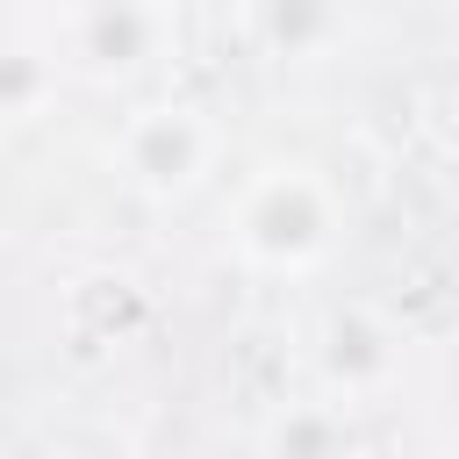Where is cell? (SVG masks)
Wrapping results in <instances>:
<instances>
[{
	"mask_svg": "<svg viewBox=\"0 0 459 459\" xmlns=\"http://www.w3.org/2000/svg\"><path fill=\"white\" fill-rule=\"evenodd\" d=\"M337 237H344V201L301 158L258 165L230 201V251L251 273H316L330 265Z\"/></svg>",
	"mask_w": 459,
	"mask_h": 459,
	"instance_id": "cell-1",
	"label": "cell"
},
{
	"mask_svg": "<svg viewBox=\"0 0 459 459\" xmlns=\"http://www.w3.org/2000/svg\"><path fill=\"white\" fill-rule=\"evenodd\" d=\"M108 165L122 172L129 194L172 208L222 165V122L201 100H143V108L122 115V129L108 143Z\"/></svg>",
	"mask_w": 459,
	"mask_h": 459,
	"instance_id": "cell-2",
	"label": "cell"
},
{
	"mask_svg": "<svg viewBox=\"0 0 459 459\" xmlns=\"http://www.w3.org/2000/svg\"><path fill=\"white\" fill-rule=\"evenodd\" d=\"M316 380L337 409L380 402L402 380V323L373 301H337L316 323Z\"/></svg>",
	"mask_w": 459,
	"mask_h": 459,
	"instance_id": "cell-3",
	"label": "cell"
},
{
	"mask_svg": "<svg viewBox=\"0 0 459 459\" xmlns=\"http://www.w3.org/2000/svg\"><path fill=\"white\" fill-rule=\"evenodd\" d=\"M165 36H172V14H158L143 0H72V14H65V50L100 86L151 72L165 57Z\"/></svg>",
	"mask_w": 459,
	"mask_h": 459,
	"instance_id": "cell-4",
	"label": "cell"
},
{
	"mask_svg": "<svg viewBox=\"0 0 459 459\" xmlns=\"http://www.w3.org/2000/svg\"><path fill=\"white\" fill-rule=\"evenodd\" d=\"M151 287L122 265H86L57 287V323L79 351H129L151 330Z\"/></svg>",
	"mask_w": 459,
	"mask_h": 459,
	"instance_id": "cell-5",
	"label": "cell"
},
{
	"mask_svg": "<svg viewBox=\"0 0 459 459\" xmlns=\"http://www.w3.org/2000/svg\"><path fill=\"white\" fill-rule=\"evenodd\" d=\"M237 36L265 65H323L351 36V0H237Z\"/></svg>",
	"mask_w": 459,
	"mask_h": 459,
	"instance_id": "cell-6",
	"label": "cell"
},
{
	"mask_svg": "<svg viewBox=\"0 0 459 459\" xmlns=\"http://www.w3.org/2000/svg\"><path fill=\"white\" fill-rule=\"evenodd\" d=\"M258 459H351V416L316 394V402H287L265 416L258 430Z\"/></svg>",
	"mask_w": 459,
	"mask_h": 459,
	"instance_id": "cell-7",
	"label": "cell"
},
{
	"mask_svg": "<svg viewBox=\"0 0 459 459\" xmlns=\"http://www.w3.org/2000/svg\"><path fill=\"white\" fill-rule=\"evenodd\" d=\"M57 100V57L36 43H0V122H29Z\"/></svg>",
	"mask_w": 459,
	"mask_h": 459,
	"instance_id": "cell-8",
	"label": "cell"
},
{
	"mask_svg": "<svg viewBox=\"0 0 459 459\" xmlns=\"http://www.w3.org/2000/svg\"><path fill=\"white\" fill-rule=\"evenodd\" d=\"M143 7H158V14H179V7H186V0H143Z\"/></svg>",
	"mask_w": 459,
	"mask_h": 459,
	"instance_id": "cell-9",
	"label": "cell"
},
{
	"mask_svg": "<svg viewBox=\"0 0 459 459\" xmlns=\"http://www.w3.org/2000/svg\"><path fill=\"white\" fill-rule=\"evenodd\" d=\"M430 7H445V0H430Z\"/></svg>",
	"mask_w": 459,
	"mask_h": 459,
	"instance_id": "cell-10",
	"label": "cell"
},
{
	"mask_svg": "<svg viewBox=\"0 0 459 459\" xmlns=\"http://www.w3.org/2000/svg\"><path fill=\"white\" fill-rule=\"evenodd\" d=\"M7 7H14V0H7Z\"/></svg>",
	"mask_w": 459,
	"mask_h": 459,
	"instance_id": "cell-11",
	"label": "cell"
}]
</instances>
